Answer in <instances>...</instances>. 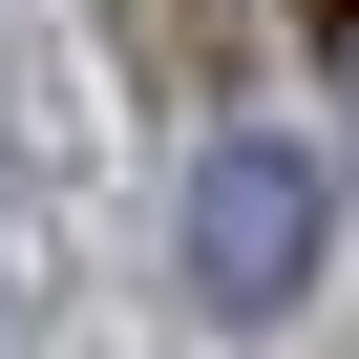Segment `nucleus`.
<instances>
[{
	"label": "nucleus",
	"mask_w": 359,
	"mask_h": 359,
	"mask_svg": "<svg viewBox=\"0 0 359 359\" xmlns=\"http://www.w3.org/2000/svg\"><path fill=\"white\" fill-rule=\"evenodd\" d=\"M317 275V148H212L191 169V296L212 317H275Z\"/></svg>",
	"instance_id": "nucleus-1"
},
{
	"label": "nucleus",
	"mask_w": 359,
	"mask_h": 359,
	"mask_svg": "<svg viewBox=\"0 0 359 359\" xmlns=\"http://www.w3.org/2000/svg\"><path fill=\"white\" fill-rule=\"evenodd\" d=\"M296 22H317V43H359V0H296Z\"/></svg>",
	"instance_id": "nucleus-2"
}]
</instances>
